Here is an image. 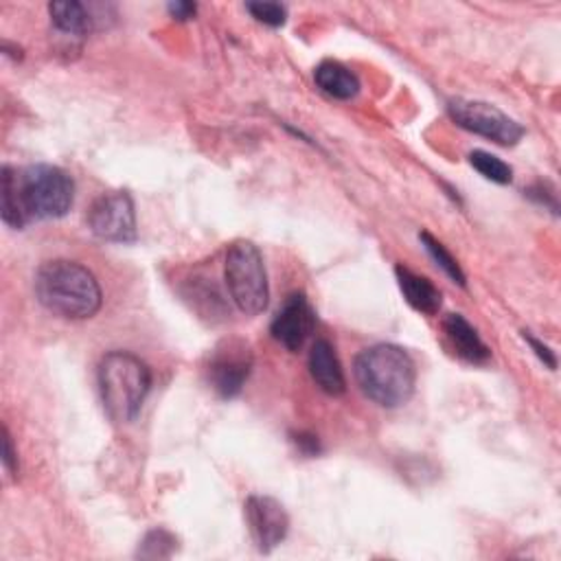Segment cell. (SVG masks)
Instances as JSON below:
<instances>
[{"mask_svg":"<svg viewBox=\"0 0 561 561\" xmlns=\"http://www.w3.org/2000/svg\"><path fill=\"white\" fill-rule=\"evenodd\" d=\"M97 379L108 417L117 423L135 421L152 388L150 366L130 351H110L100 362Z\"/></svg>","mask_w":561,"mask_h":561,"instance_id":"4","label":"cell"},{"mask_svg":"<svg viewBox=\"0 0 561 561\" xmlns=\"http://www.w3.org/2000/svg\"><path fill=\"white\" fill-rule=\"evenodd\" d=\"M314 82L325 95L340 100V102H349V100L358 97V93H360L358 75L351 69H347L344 65L334 62V60H327L316 67Z\"/></svg>","mask_w":561,"mask_h":561,"instance_id":"14","label":"cell"},{"mask_svg":"<svg viewBox=\"0 0 561 561\" xmlns=\"http://www.w3.org/2000/svg\"><path fill=\"white\" fill-rule=\"evenodd\" d=\"M49 14H51V23L62 34L84 38L93 32L95 19L91 16V12L82 3H73V0H71V3H51Z\"/></svg>","mask_w":561,"mask_h":561,"instance_id":"15","label":"cell"},{"mask_svg":"<svg viewBox=\"0 0 561 561\" xmlns=\"http://www.w3.org/2000/svg\"><path fill=\"white\" fill-rule=\"evenodd\" d=\"M229 294L237 309L246 316H259L270 301V283L264 257L253 242L239 239L231 244L224 264Z\"/></svg>","mask_w":561,"mask_h":561,"instance_id":"5","label":"cell"},{"mask_svg":"<svg viewBox=\"0 0 561 561\" xmlns=\"http://www.w3.org/2000/svg\"><path fill=\"white\" fill-rule=\"evenodd\" d=\"M309 373L312 379L316 382V386L331 395V397H340L347 390V379H344V371L342 364L336 355V349L329 340H316L309 353Z\"/></svg>","mask_w":561,"mask_h":561,"instance_id":"11","label":"cell"},{"mask_svg":"<svg viewBox=\"0 0 561 561\" xmlns=\"http://www.w3.org/2000/svg\"><path fill=\"white\" fill-rule=\"evenodd\" d=\"M445 336L454 349V353L469 364H484L491 358V349L478 336L476 327L463 314H449L443 320Z\"/></svg>","mask_w":561,"mask_h":561,"instance_id":"12","label":"cell"},{"mask_svg":"<svg viewBox=\"0 0 561 561\" xmlns=\"http://www.w3.org/2000/svg\"><path fill=\"white\" fill-rule=\"evenodd\" d=\"M36 296L45 309L67 320H86L102 309V288L82 264L56 259L36 272Z\"/></svg>","mask_w":561,"mask_h":561,"instance_id":"2","label":"cell"},{"mask_svg":"<svg viewBox=\"0 0 561 561\" xmlns=\"http://www.w3.org/2000/svg\"><path fill=\"white\" fill-rule=\"evenodd\" d=\"M447 113L458 128L504 148L517 145L519 139L524 137V128L515 119H511L500 108L484 102L458 97L447 102Z\"/></svg>","mask_w":561,"mask_h":561,"instance_id":"6","label":"cell"},{"mask_svg":"<svg viewBox=\"0 0 561 561\" xmlns=\"http://www.w3.org/2000/svg\"><path fill=\"white\" fill-rule=\"evenodd\" d=\"M250 16L268 27H283L288 21V8L281 3H248Z\"/></svg>","mask_w":561,"mask_h":561,"instance_id":"19","label":"cell"},{"mask_svg":"<svg viewBox=\"0 0 561 561\" xmlns=\"http://www.w3.org/2000/svg\"><path fill=\"white\" fill-rule=\"evenodd\" d=\"M316 325V312L303 292H294L285 299L283 307L272 320V338L290 353H299Z\"/></svg>","mask_w":561,"mask_h":561,"instance_id":"10","label":"cell"},{"mask_svg":"<svg viewBox=\"0 0 561 561\" xmlns=\"http://www.w3.org/2000/svg\"><path fill=\"white\" fill-rule=\"evenodd\" d=\"M353 375L364 397L382 408L406 406L414 395V360L397 344H375L364 349L355 358Z\"/></svg>","mask_w":561,"mask_h":561,"instance_id":"3","label":"cell"},{"mask_svg":"<svg viewBox=\"0 0 561 561\" xmlns=\"http://www.w3.org/2000/svg\"><path fill=\"white\" fill-rule=\"evenodd\" d=\"M522 338L530 344V349L535 351V355L548 366V369H557V358H554V351L548 347V344H544L541 340H537L530 331H522Z\"/></svg>","mask_w":561,"mask_h":561,"instance_id":"20","label":"cell"},{"mask_svg":"<svg viewBox=\"0 0 561 561\" xmlns=\"http://www.w3.org/2000/svg\"><path fill=\"white\" fill-rule=\"evenodd\" d=\"M178 550V537L167 528H152L139 544L141 559H170Z\"/></svg>","mask_w":561,"mask_h":561,"instance_id":"17","label":"cell"},{"mask_svg":"<svg viewBox=\"0 0 561 561\" xmlns=\"http://www.w3.org/2000/svg\"><path fill=\"white\" fill-rule=\"evenodd\" d=\"M469 165L480 174L484 176L487 180L495 183V185H509L513 180V170L511 165H506L502 159L489 154V152H482V150H476L469 154Z\"/></svg>","mask_w":561,"mask_h":561,"instance_id":"18","label":"cell"},{"mask_svg":"<svg viewBox=\"0 0 561 561\" xmlns=\"http://www.w3.org/2000/svg\"><path fill=\"white\" fill-rule=\"evenodd\" d=\"M3 465H5V469L12 478L19 476V456H16L14 441H12V434H10L8 425L3 428Z\"/></svg>","mask_w":561,"mask_h":561,"instance_id":"21","label":"cell"},{"mask_svg":"<svg viewBox=\"0 0 561 561\" xmlns=\"http://www.w3.org/2000/svg\"><path fill=\"white\" fill-rule=\"evenodd\" d=\"M395 277H397V285H399L404 299L408 301V305L412 309H417L425 316L439 314L443 296L430 279H425V277H421V274H417V272H412L404 266L395 268Z\"/></svg>","mask_w":561,"mask_h":561,"instance_id":"13","label":"cell"},{"mask_svg":"<svg viewBox=\"0 0 561 561\" xmlns=\"http://www.w3.org/2000/svg\"><path fill=\"white\" fill-rule=\"evenodd\" d=\"M3 204L0 215L10 229H25L32 220H60L75 200V183L56 165H30L25 170L3 167Z\"/></svg>","mask_w":561,"mask_h":561,"instance_id":"1","label":"cell"},{"mask_svg":"<svg viewBox=\"0 0 561 561\" xmlns=\"http://www.w3.org/2000/svg\"><path fill=\"white\" fill-rule=\"evenodd\" d=\"M91 231L113 244H132L137 242V209L128 191H110L95 200L89 211Z\"/></svg>","mask_w":561,"mask_h":561,"instance_id":"7","label":"cell"},{"mask_svg":"<svg viewBox=\"0 0 561 561\" xmlns=\"http://www.w3.org/2000/svg\"><path fill=\"white\" fill-rule=\"evenodd\" d=\"M167 10L176 21H191L198 12V8L194 3H172Z\"/></svg>","mask_w":561,"mask_h":561,"instance_id":"23","label":"cell"},{"mask_svg":"<svg viewBox=\"0 0 561 561\" xmlns=\"http://www.w3.org/2000/svg\"><path fill=\"white\" fill-rule=\"evenodd\" d=\"M244 509L248 530L261 552L274 550L288 537L290 515L279 500L270 495H250Z\"/></svg>","mask_w":561,"mask_h":561,"instance_id":"9","label":"cell"},{"mask_svg":"<svg viewBox=\"0 0 561 561\" xmlns=\"http://www.w3.org/2000/svg\"><path fill=\"white\" fill-rule=\"evenodd\" d=\"M419 239H421V244H423V248L428 250V255L434 259V264L454 281V283H458L460 288H465L467 285V279H465V272H463V268L458 266V261L452 257V253L439 242V239H434L430 233H419Z\"/></svg>","mask_w":561,"mask_h":561,"instance_id":"16","label":"cell"},{"mask_svg":"<svg viewBox=\"0 0 561 561\" xmlns=\"http://www.w3.org/2000/svg\"><path fill=\"white\" fill-rule=\"evenodd\" d=\"M253 369V353L242 340L222 342L207 366L211 388L224 397L233 399L244 390V384Z\"/></svg>","mask_w":561,"mask_h":561,"instance_id":"8","label":"cell"},{"mask_svg":"<svg viewBox=\"0 0 561 561\" xmlns=\"http://www.w3.org/2000/svg\"><path fill=\"white\" fill-rule=\"evenodd\" d=\"M292 441L296 443V447L307 454V456H316L320 452V445H318V436L314 434H307V432H299L292 436Z\"/></svg>","mask_w":561,"mask_h":561,"instance_id":"22","label":"cell"}]
</instances>
